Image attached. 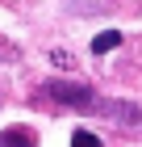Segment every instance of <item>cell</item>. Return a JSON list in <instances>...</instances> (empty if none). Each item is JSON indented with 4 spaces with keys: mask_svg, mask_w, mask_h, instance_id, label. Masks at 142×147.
<instances>
[{
    "mask_svg": "<svg viewBox=\"0 0 142 147\" xmlns=\"http://www.w3.org/2000/svg\"><path fill=\"white\" fill-rule=\"evenodd\" d=\"M117 42H121V34H117V30H105V34H96V38H92V55H109Z\"/></svg>",
    "mask_w": 142,
    "mask_h": 147,
    "instance_id": "277c9868",
    "label": "cell"
},
{
    "mask_svg": "<svg viewBox=\"0 0 142 147\" xmlns=\"http://www.w3.org/2000/svg\"><path fill=\"white\" fill-rule=\"evenodd\" d=\"M0 147H38L29 126H9V130H0Z\"/></svg>",
    "mask_w": 142,
    "mask_h": 147,
    "instance_id": "7a4b0ae2",
    "label": "cell"
},
{
    "mask_svg": "<svg viewBox=\"0 0 142 147\" xmlns=\"http://www.w3.org/2000/svg\"><path fill=\"white\" fill-rule=\"evenodd\" d=\"M71 147H100V139L92 135V130H75V135H71Z\"/></svg>",
    "mask_w": 142,
    "mask_h": 147,
    "instance_id": "5b68a950",
    "label": "cell"
},
{
    "mask_svg": "<svg viewBox=\"0 0 142 147\" xmlns=\"http://www.w3.org/2000/svg\"><path fill=\"white\" fill-rule=\"evenodd\" d=\"M42 97L50 105H63V109H84V113L96 109V92L88 84H71V80H46Z\"/></svg>",
    "mask_w": 142,
    "mask_h": 147,
    "instance_id": "6da1fadb",
    "label": "cell"
},
{
    "mask_svg": "<svg viewBox=\"0 0 142 147\" xmlns=\"http://www.w3.org/2000/svg\"><path fill=\"white\" fill-rule=\"evenodd\" d=\"M105 118H109V122H113V118H117V122L134 126V122H138V118H142V109H138V105H134V101H109V109H105Z\"/></svg>",
    "mask_w": 142,
    "mask_h": 147,
    "instance_id": "3957f363",
    "label": "cell"
}]
</instances>
